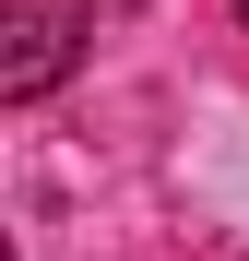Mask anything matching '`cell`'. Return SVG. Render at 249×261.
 Instances as JSON below:
<instances>
[{
	"instance_id": "obj_1",
	"label": "cell",
	"mask_w": 249,
	"mask_h": 261,
	"mask_svg": "<svg viewBox=\"0 0 249 261\" xmlns=\"http://www.w3.org/2000/svg\"><path fill=\"white\" fill-rule=\"evenodd\" d=\"M107 0H0V107H36L48 83L83 60Z\"/></svg>"
},
{
	"instance_id": "obj_2",
	"label": "cell",
	"mask_w": 249,
	"mask_h": 261,
	"mask_svg": "<svg viewBox=\"0 0 249 261\" xmlns=\"http://www.w3.org/2000/svg\"><path fill=\"white\" fill-rule=\"evenodd\" d=\"M107 12H131V0H107Z\"/></svg>"
},
{
	"instance_id": "obj_3",
	"label": "cell",
	"mask_w": 249,
	"mask_h": 261,
	"mask_svg": "<svg viewBox=\"0 0 249 261\" xmlns=\"http://www.w3.org/2000/svg\"><path fill=\"white\" fill-rule=\"evenodd\" d=\"M237 24H249V0H237Z\"/></svg>"
}]
</instances>
